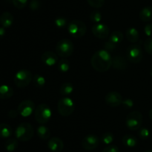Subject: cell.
Here are the masks:
<instances>
[{
  "instance_id": "6da1fadb",
  "label": "cell",
  "mask_w": 152,
  "mask_h": 152,
  "mask_svg": "<svg viewBox=\"0 0 152 152\" xmlns=\"http://www.w3.org/2000/svg\"><path fill=\"white\" fill-rule=\"evenodd\" d=\"M91 63L96 71L99 72H105L112 66V57L108 51L100 49L96 51L92 55Z\"/></svg>"
},
{
  "instance_id": "7a4b0ae2",
  "label": "cell",
  "mask_w": 152,
  "mask_h": 152,
  "mask_svg": "<svg viewBox=\"0 0 152 152\" xmlns=\"http://www.w3.org/2000/svg\"><path fill=\"white\" fill-rule=\"evenodd\" d=\"M34 134V129L32 125L28 122L21 123L15 130V137L18 140L22 142L29 141Z\"/></svg>"
},
{
  "instance_id": "3957f363",
  "label": "cell",
  "mask_w": 152,
  "mask_h": 152,
  "mask_svg": "<svg viewBox=\"0 0 152 152\" xmlns=\"http://www.w3.org/2000/svg\"><path fill=\"white\" fill-rule=\"evenodd\" d=\"M36 121L40 125H45L49 122L52 117V110L47 104H40L36 107L34 111Z\"/></svg>"
},
{
  "instance_id": "277c9868",
  "label": "cell",
  "mask_w": 152,
  "mask_h": 152,
  "mask_svg": "<svg viewBox=\"0 0 152 152\" xmlns=\"http://www.w3.org/2000/svg\"><path fill=\"white\" fill-rule=\"evenodd\" d=\"M74 43L69 39H62L56 43V52L59 56L62 58H66L71 56L74 52Z\"/></svg>"
},
{
  "instance_id": "5b68a950",
  "label": "cell",
  "mask_w": 152,
  "mask_h": 152,
  "mask_svg": "<svg viewBox=\"0 0 152 152\" xmlns=\"http://www.w3.org/2000/svg\"><path fill=\"white\" fill-rule=\"evenodd\" d=\"M68 31L74 38H81L87 31L86 24L79 19H74L68 24Z\"/></svg>"
},
{
  "instance_id": "8992f818",
  "label": "cell",
  "mask_w": 152,
  "mask_h": 152,
  "mask_svg": "<svg viewBox=\"0 0 152 152\" xmlns=\"http://www.w3.org/2000/svg\"><path fill=\"white\" fill-rule=\"evenodd\" d=\"M57 110L61 116H69L74 112L75 103L69 97H64L58 101Z\"/></svg>"
},
{
  "instance_id": "52a82bcc",
  "label": "cell",
  "mask_w": 152,
  "mask_h": 152,
  "mask_svg": "<svg viewBox=\"0 0 152 152\" xmlns=\"http://www.w3.org/2000/svg\"><path fill=\"white\" fill-rule=\"evenodd\" d=\"M33 79V75L28 69H20L15 74L13 81L15 85L19 88H25L31 83Z\"/></svg>"
},
{
  "instance_id": "ba28073f",
  "label": "cell",
  "mask_w": 152,
  "mask_h": 152,
  "mask_svg": "<svg viewBox=\"0 0 152 152\" xmlns=\"http://www.w3.org/2000/svg\"><path fill=\"white\" fill-rule=\"evenodd\" d=\"M142 123V115L140 112L135 110L129 113L126 119V126L131 131H137L140 128Z\"/></svg>"
},
{
  "instance_id": "9c48e42d",
  "label": "cell",
  "mask_w": 152,
  "mask_h": 152,
  "mask_svg": "<svg viewBox=\"0 0 152 152\" xmlns=\"http://www.w3.org/2000/svg\"><path fill=\"white\" fill-rule=\"evenodd\" d=\"M142 50L139 44H132L126 49V57L132 63H138L142 59Z\"/></svg>"
},
{
  "instance_id": "30bf717a",
  "label": "cell",
  "mask_w": 152,
  "mask_h": 152,
  "mask_svg": "<svg viewBox=\"0 0 152 152\" xmlns=\"http://www.w3.org/2000/svg\"><path fill=\"white\" fill-rule=\"evenodd\" d=\"M35 104L31 100H24L18 106V113L22 117H28L35 111Z\"/></svg>"
},
{
  "instance_id": "8fae6325",
  "label": "cell",
  "mask_w": 152,
  "mask_h": 152,
  "mask_svg": "<svg viewBox=\"0 0 152 152\" xmlns=\"http://www.w3.org/2000/svg\"><path fill=\"white\" fill-rule=\"evenodd\" d=\"M99 142L100 139L97 136L94 134H88L83 139L82 146L85 150L93 151L98 147Z\"/></svg>"
},
{
  "instance_id": "7c38bea8",
  "label": "cell",
  "mask_w": 152,
  "mask_h": 152,
  "mask_svg": "<svg viewBox=\"0 0 152 152\" xmlns=\"http://www.w3.org/2000/svg\"><path fill=\"white\" fill-rule=\"evenodd\" d=\"M91 31L94 37L99 39H105L108 37L110 33L109 27L103 23H96L93 25Z\"/></svg>"
},
{
  "instance_id": "4fadbf2b",
  "label": "cell",
  "mask_w": 152,
  "mask_h": 152,
  "mask_svg": "<svg viewBox=\"0 0 152 152\" xmlns=\"http://www.w3.org/2000/svg\"><path fill=\"white\" fill-rule=\"evenodd\" d=\"M123 100V98L121 94L116 91L109 92L105 97V101L106 104L112 107H117L121 105Z\"/></svg>"
},
{
  "instance_id": "5bb4252c",
  "label": "cell",
  "mask_w": 152,
  "mask_h": 152,
  "mask_svg": "<svg viewBox=\"0 0 152 152\" xmlns=\"http://www.w3.org/2000/svg\"><path fill=\"white\" fill-rule=\"evenodd\" d=\"M41 60L45 65L48 66H54L55 64H56L59 62L58 55H56L54 52H51V51L45 52L42 55Z\"/></svg>"
},
{
  "instance_id": "9a60e30c",
  "label": "cell",
  "mask_w": 152,
  "mask_h": 152,
  "mask_svg": "<svg viewBox=\"0 0 152 152\" xmlns=\"http://www.w3.org/2000/svg\"><path fill=\"white\" fill-rule=\"evenodd\" d=\"M48 147L52 152H61L64 148V142L59 137H52L48 142Z\"/></svg>"
},
{
  "instance_id": "2e32d148",
  "label": "cell",
  "mask_w": 152,
  "mask_h": 152,
  "mask_svg": "<svg viewBox=\"0 0 152 152\" xmlns=\"http://www.w3.org/2000/svg\"><path fill=\"white\" fill-rule=\"evenodd\" d=\"M13 16L8 11H4L0 16V24L4 28H8L13 25Z\"/></svg>"
},
{
  "instance_id": "e0dca14e",
  "label": "cell",
  "mask_w": 152,
  "mask_h": 152,
  "mask_svg": "<svg viewBox=\"0 0 152 152\" xmlns=\"http://www.w3.org/2000/svg\"><path fill=\"white\" fill-rule=\"evenodd\" d=\"M112 66L119 70H124L127 67L126 60L123 56H114L112 58Z\"/></svg>"
},
{
  "instance_id": "ac0fdd59",
  "label": "cell",
  "mask_w": 152,
  "mask_h": 152,
  "mask_svg": "<svg viewBox=\"0 0 152 152\" xmlns=\"http://www.w3.org/2000/svg\"><path fill=\"white\" fill-rule=\"evenodd\" d=\"M126 37L129 42L132 43H136L140 39L139 31L134 27H131L126 30Z\"/></svg>"
},
{
  "instance_id": "d6986e66",
  "label": "cell",
  "mask_w": 152,
  "mask_h": 152,
  "mask_svg": "<svg viewBox=\"0 0 152 152\" xmlns=\"http://www.w3.org/2000/svg\"><path fill=\"white\" fill-rule=\"evenodd\" d=\"M139 17L142 22H148L152 20V7L146 6L141 9L139 13Z\"/></svg>"
},
{
  "instance_id": "ffe728a7",
  "label": "cell",
  "mask_w": 152,
  "mask_h": 152,
  "mask_svg": "<svg viewBox=\"0 0 152 152\" xmlns=\"http://www.w3.org/2000/svg\"><path fill=\"white\" fill-rule=\"evenodd\" d=\"M13 95V89L8 85L3 84L0 86V99L6 100L11 98Z\"/></svg>"
},
{
  "instance_id": "44dd1931",
  "label": "cell",
  "mask_w": 152,
  "mask_h": 152,
  "mask_svg": "<svg viewBox=\"0 0 152 152\" xmlns=\"http://www.w3.org/2000/svg\"><path fill=\"white\" fill-rule=\"evenodd\" d=\"M37 134L39 139L43 140H46L50 138V131L45 125H40L37 129Z\"/></svg>"
},
{
  "instance_id": "7402d4cb",
  "label": "cell",
  "mask_w": 152,
  "mask_h": 152,
  "mask_svg": "<svg viewBox=\"0 0 152 152\" xmlns=\"http://www.w3.org/2000/svg\"><path fill=\"white\" fill-rule=\"evenodd\" d=\"M123 145L128 148H134L137 144V139L132 134H126L122 139Z\"/></svg>"
},
{
  "instance_id": "603a6c76",
  "label": "cell",
  "mask_w": 152,
  "mask_h": 152,
  "mask_svg": "<svg viewBox=\"0 0 152 152\" xmlns=\"http://www.w3.org/2000/svg\"><path fill=\"white\" fill-rule=\"evenodd\" d=\"M13 134V129L9 125L6 123L0 124V137L9 138Z\"/></svg>"
},
{
  "instance_id": "cb8c5ba5",
  "label": "cell",
  "mask_w": 152,
  "mask_h": 152,
  "mask_svg": "<svg viewBox=\"0 0 152 152\" xmlns=\"http://www.w3.org/2000/svg\"><path fill=\"white\" fill-rule=\"evenodd\" d=\"M19 142L18 139L16 138H10L5 142L4 144V148L6 151L8 152H13L17 149Z\"/></svg>"
},
{
  "instance_id": "d4e9b609",
  "label": "cell",
  "mask_w": 152,
  "mask_h": 152,
  "mask_svg": "<svg viewBox=\"0 0 152 152\" xmlns=\"http://www.w3.org/2000/svg\"><path fill=\"white\" fill-rule=\"evenodd\" d=\"M73 91H74V86H73L72 83H69V82L62 83V86H60V89H59L60 94L65 97H68V95H71Z\"/></svg>"
},
{
  "instance_id": "484cf974",
  "label": "cell",
  "mask_w": 152,
  "mask_h": 152,
  "mask_svg": "<svg viewBox=\"0 0 152 152\" xmlns=\"http://www.w3.org/2000/svg\"><path fill=\"white\" fill-rule=\"evenodd\" d=\"M124 38V35L123 33L120 31H114L111 33L109 37V40L115 44H119L121 43Z\"/></svg>"
},
{
  "instance_id": "4316f807",
  "label": "cell",
  "mask_w": 152,
  "mask_h": 152,
  "mask_svg": "<svg viewBox=\"0 0 152 152\" xmlns=\"http://www.w3.org/2000/svg\"><path fill=\"white\" fill-rule=\"evenodd\" d=\"M32 81L34 86L37 88H42L46 83L45 78L42 75L39 74H36L35 75L33 76Z\"/></svg>"
},
{
  "instance_id": "83f0119b",
  "label": "cell",
  "mask_w": 152,
  "mask_h": 152,
  "mask_svg": "<svg viewBox=\"0 0 152 152\" xmlns=\"http://www.w3.org/2000/svg\"><path fill=\"white\" fill-rule=\"evenodd\" d=\"M57 65L58 69L61 72H67L69 71L70 68H71V63L65 58H62L61 60H59V62L57 63Z\"/></svg>"
},
{
  "instance_id": "f1b7e54d",
  "label": "cell",
  "mask_w": 152,
  "mask_h": 152,
  "mask_svg": "<svg viewBox=\"0 0 152 152\" xmlns=\"http://www.w3.org/2000/svg\"><path fill=\"white\" fill-rule=\"evenodd\" d=\"M100 140L103 144L109 145L114 141V135L111 132H106L104 133L100 137Z\"/></svg>"
},
{
  "instance_id": "f546056e",
  "label": "cell",
  "mask_w": 152,
  "mask_h": 152,
  "mask_svg": "<svg viewBox=\"0 0 152 152\" xmlns=\"http://www.w3.org/2000/svg\"><path fill=\"white\" fill-rule=\"evenodd\" d=\"M90 19L94 23H99L102 20V13L98 10H94L90 13Z\"/></svg>"
},
{
  "instance_id": "4dcf8cb0",
  "label": "cell",
  "mask_w": 152,
  "mask_h": 152,
  "mask_svg": "<svg viewBox=\"0 0 152 152\" xmlns=\"http://www.w3.org/2000/svg\"><path fill=\"white\" fill-rule=\"evenodd\" d=\"M54 24L58 28H64L67 25H68V21L67 19L65 17H62V16H59V17L56 18L54 20Z\"/></svg>"
},
{
  "instance_id": "1f68e13d",
  "label": "cell",
  "mask_w": 152,
  "mask_h": 152,
  "mask_svg": "<svg viewBox=\"0 0 152 152\" xmlns=\"http://www.w3.org/2000/svg\"><path fill=\"white\" fill-rule=\"evenodd\" d=\"M105 0H87L88 3L91 7L94 8H100L105 4Z\"/></svg>"
},
{
  "instance_id": "d6a6232c",
  "label": "cell",
  "mask_w": 152,
  "mask_h": 152,
  "mask_svg": "<svg viewBox=\"0 0 152 152\" xmlns=\"http://www.w3.org/2000/svg\"><path fill=\"white\" fill-rule=\"evenodd\" d=\"M138 136L142 139H146L149 137L150 131L146 128H140L138 129Z\"/></svg>"
},
{
  "instance_id": "836d02e7",
  "label": "cell",
  "mask_w": 152,
  "mask_h": 152,
  "mask_svg": "<svg viewBox=\"0 0 152 152\" xmlns=\"http://www.w3.org/2000/svg\"><path fill=\"white\" fill-rule=\"evenodd\" d=\"M14 7L18 9H23L28 5V0H12Z\"/></svg>"
},
{
  "instance_id": "e575fe53",
  "label": "cell",
  "mask_w": 152,
  "mask_h": 152,
  "mask_svg": "<svg viewBox=\"0 0 152 152\" xmlns=\"http://www.w3.org/2000/svg\"><path fill=\"white\" fill-rule=\"evenodd\" d=\"M144 49L147 53L152 55V37H149L144 42Z\"/></svg>"
},
{
  "instance_id": "d590c367",
  "label": "cell",
  "mask_w": 152,
  "mask_h": 152,
  "mask_svg": "<svg viewBox=\"0 0 152 152\" xmlns=\"http://www.w3.org/2000/svg\"><path fill=\"white\" fill-rule=\"evenodd\" d=\"M102 152H120L119 148L114 145H109L102 150Z\"/></svg>"
},
{
  "instance_id": "8d00e7d4",
  "label": "cell",
  "mask_w": 152,
  "mask_h": 152,
  "mask_svg": "<svg viewBox=\"0 0 152 152\" xmlns=\"http://www.w3.org/2000/svg\"><path fill=\"white\" fill-rule=\"evenodd\" d=\"M134 101L133 100L131 99V98H126V99L123 100V102H122V104L123 105V107H126V108H132L134 106Z\"/></svg>"
},
{
  "instance_id": "74e56055",
  "label": "cell",
  "mask_w": 152,
  "mask_h": 152,
  "mask_svg": "<svg viewBox=\"0 0 152 152\" xmlns=\"http://www.w3.org/2000/svg\"><path fill=\"white\" fill-rule=\"evenodd\" d=\"M104 46H105V50L108 51V52H110L111 51L114 50V49H116V47H117V44H115V43H112L111 41L108 40V41H107L106 43H105Z\"/></svg>"
},
{
  "instance_id": "f35d334b",
  "label": "cell",
  "mask_w": 152,
  "mask_h": 152,
  "mask_svg": "<svg viewBox=\"0 0 152 152\" xmlns=\"http://www.w3.org/2000/svg\"><path fill=\"white\" fill-rule=\"evenodd\" d=\"M144 32L148 37H152V23H148L144 28Z\"/></svg>"
},
{
  "instance_id": "ab89813d",
  "label": "cell",
  "mask_w": 152,
  "mask_h": 152,
  "mask_svg": "<svg viewBox=\"0 0 152 152\" xmlns=\"http://www.w3.org/2000/svg\"><path fill=\"white\" fill-rule=\"evenodd\" d=\"M29 6H30V8H31V10H37V9L39 8L40 3L38 1H37V0H32V1L30 2Z\"/></svg>"
},
{
  "instance_id": "60d3db41",
  "label": "cell",
  "mask_w": 152,
  "mask_h": 152,
  "mask_svg": "<svg viewBox=\"0 0 152 152\" xmlns=\"http://www.w3.org/2000/svg\"><path fill=\"white\" fill-rule=\"evenodd\" d=\"M18 114H19V113H18L17 110H10L8 112V116L11 119H15L18 116Z\"/></svg>"
},
{
  "instance_id": "b9f144b4",
  "label": "cell",
  "mask_w": 152,
  "mask_h": 152,
  "mask_svg": "<svg viewBox=\"0 0 152 152\" xmlns=\"http://www.w3.org/2000/svg\"><path fill=\"white\" fill-rule=\"evenodd\" d=\"M6 34V30L4 27L1 26L0 27V38H2L4 37Z\"/></svg>"
},
{
  "instance_id": "7bdbcfd3",
  "label": "cell",
  "mask_w": 152,
  "mask_h": 152,
  "mask_svg": "<svg viewBox=\"0 0 152 152\" xmlns=\"http://www.w3.org/2000/svg\"><path fill=\"white\" fill-rule=\"evenodd\" d=\"M148 116H149V118L152 120V108L149 110V113H148Z\"/></svg>"
},
{
  "instance_id": "ee69618b",
  "label": "cell",
  "mask_w": 152,
  "mask_h": 152,
  "mask_svg": "<svg viewBox=\"0 0 152 152\" xmlns=\"http://www.w3.org/2000/svg\"><path fill=\"white\" fill-rule=\"evenodd\" d=\"M150 75L152 77V67L151 68V69H150Z\"/></svg>"
},
{
  "instance_id": "f6af8a7d",
  "label": "cell",
  "mask_w": 152,
  "mask_h": 152,
  "mask_svg": "<svg viewBox=\"0 0 152 152\" xmlns=\"http://www.w3.org/2000/svg\"><path fill=\"white\" fill-rule=\"evenodd\" d=\"M144 152H152V150H146V151H145Z\"/></svg>"
}]
</instances>
